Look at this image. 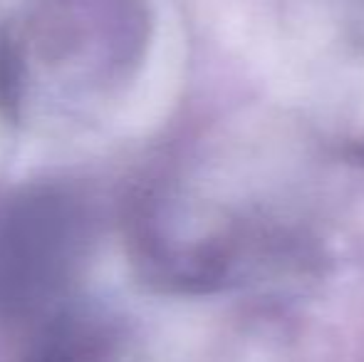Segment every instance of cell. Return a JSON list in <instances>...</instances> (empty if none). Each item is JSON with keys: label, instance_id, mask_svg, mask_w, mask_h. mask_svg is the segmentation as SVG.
Segmentation results:
<instances>
[{"label": "cell", "instance_id": "cell-1", "mask_svg": "<svg viewBox=\"0 0 364 362\" xmlns=\"http://www.w3.org/2000/svg\"><path fill=\"white\" fill-rule=\"evenodd\" d=\"M82 246L85 218L73 198L40 191L10 206L0 218V315L50 313L73 283Z\"/></svg>", "mask_w": 364, "mask_h": 362}, {"label": "cell", "instance_id": "cell-2", "mask_svg": "<svg viewBox=\"0 0 364 362\" xmlns=\"http://www.w3.org/2000/svg\"><path fill=\"white\" fill-rule=\"evenodd\" d=\"M109 338L95 318L77 310H55L33 335L23 362H102Z\"/></svg>", "mask_w": 364, "mask_h": 362}, {"label": "cell", "instance_id": "cell-3", "mask_svg": "<svg viewBox=\"0 0 364 362\" xmlns=\"http://www.w3.org/2000/svg\"><path fill=\"white\" fill-rule=\"evenodd\" d=\"M25 82H28V68H25L23 48L10 30L0 28V110L8 117L20 112L25 100Z\"/></svg>", "mask_w": 364, "mask_h": 362}]
</instances>
